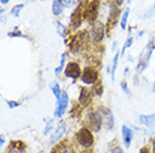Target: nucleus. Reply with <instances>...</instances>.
Returning a JSON list of instances; mask_svg holds the SVG:
<instances>
[{"instance_id": "obj_1", "label": "nucleus", "mask_w": 155, "mask_h": 153, "mask_svg": "<svg viewBox=\"0 0 155 153\" xmlns=\"http://www.w3.org/2000/svg\"><path fill=\"white\" fill-rule=\"evenodd\" d=\"M155 50V37L150 39V42L146 44V46L144 47L143 50L140 52V56H138V61H137V65L135 68V73L137 75L142 74L147 68L150 65V61H151L152 54Z\"/></svg>"}, {"instance_id": "obj_2", "label": "nucleus", "mask_w": 155, "mask_h": 153, "mask_svg": "<svg viewBox=\"0 0 155 153\" xmlns=\"http://www.w3.org/2000/svg\"><path fill=\"white\" fill-rule=\"evenodd\" d=\"M75 140H77L78 144L83 146L84 149H88L90 146L93 145L94 143V136H93V132L90 130L89 127L82 126L80 130L75 133Z\"/></svg>"}, {"instance_id": "obj_3", "label": "nucleus", "mask_w": 155, "mask_h": 153, "mask_svg": "<svg viewBox=\"0 0 155 153\" xmlns=\"http://www.w3.org/2000/svg\"><path fill=\"white\" fill-rule=\"evenodd\" d=\"M87 127L93 133H97L102 127V119L98 111H89L87 114Z\"/></svg>"}, {"instance_id": "obj_4", "label": "nucleus", "mask_w": 155, "mask_h": 153, "mask_svg": "<svg viewBox=\"0 0 155 153\" xmlns=\"http://www.w3.org/2000/svg\"><path fill=\"white\" fill-rule=\"evenodd\" d=\"M97 111L99 112L102 119V126L108 131L113 130L115 127V117H114V113L111 112V110L106 106H100L98 107Z\"/></svg>"}, {"instance_id": "obj_5", "label": "nucleus", "mask_w": 155, "mask_h": 153, "mask_svg": "<svg viewBox=\"0 0 155 153\" xmlns=\"http://www.w3.org/2000/svg\"><path fill=\"white\" fill-rule=\"evenodd\" d=\"M100 2L99 0H92L91 2L87 5V7L83 9V18L87 21L96 23V19L98 17V10H99Z\"/></svg>"}, {"instance_id": "obj_6", "label": "nucleus", "mask_w": 155, "mask_h": 153, "mask_svg": "<svg viewBox=\"0 0 155 153\" xmlns=\"http://www.w3.org/2000/svg\"><path fill=\"white\" fill-rule=\"evenodd\" d=\"M68 106H69V95H68L66 92H63L61 97L56 100L55 110H54V113H53L55 119L62 117L63 115L65 114L66 110H68Z\"/></svg>"}, {"instance_id": "obj_7", "label": "nucleus", "mask_w": 155, "mask_h": 153, "mask_svg": "<svg viewBox=\"0 0 155 153\" xmlns=\"http://www.w3.org/2000/svg\"><path fill=\"white\" fill-rule=\"evenodd\" d=\"M98 72L96 68H93L91 66H87L84 67V69L82 70L81 75V82L85 85H93L98 80Z\"/></svg>"}, {"instance_id": "obj_8", "label": "nucleus", "mask_w": 155, "mask_h": 153, "mask_svg": "<svg viewBox=\"0 0 155 153\" xmlns=\"http://www.w3.org/2000/svg\"><path fill=\"white\" fill-rule=\"evenodd\" d=\"M106 34V27L101 21H96L93 23L92 28H91V39L94 42H100L104 40Z\"/></svg>"}, {"instance_id": "obj_9", "label": "nucleus", "mask_w": 155, "mask_h": 153, "mask_svg": "<svg viewBox=\"0 0 155 153\" xmlns=\"http://www.w3.org/2000/svg\"><path fill=\"white\" fill-rule=\"evenodd\" d=\"M64 75L68 78H71V80H78L79 77H81L82 75V70L81 67L78 63H74V61H70L68 63L64 68Z\"/></svg>"}, {"instance_id": "obj_10", "label": "nucleus", "mask_w": 155, "mask_h": 153, "mask_svg": "<svg viewBox=\"0 0 155 153\" xmlns=\"http://www.w3.org/2000/svg\"><path fill=\"white\" fill-rule=\"evenodd\" d=\"M93 91L88 87H80V94H79V103L82 106H89L93 100Z\"/></svg>"}, {"instance_id": "obj_11", "label": "nucleus", "mask_w": 155, "mask_h": 153, "mask_svg": "<svg viewBox=\"0 0 155 153\" xmlns=\"http://www.w3.org/2000/svg\"><path fill=\"white\" fill-rule=\"evenodd\" d=\"M83 9H82V5L80 4L75 8V10L72 12V16H71V23L70 26L73 28V29H77L82 25V21H83Z\"/></svg>"}, {"instance_id": "obj_12", "label": "nucleus", "mask_w": 155, "mask_h": 153, "mask_svg": "<svg viewBox=\"0 0 155 153\" xmlns=\"http://www.w3.org/2000/svg\"><path fill=\"white\" fill-rule=\"evenodd\" d=\"M134 131L132 127L127 126V125H123L121 126V139H123V143L126 149H129L132 145V142L134 140Z\"/></svg>"}, {"instance_id": "obj_13", "label": "nucleus", "mask_w": 155, "mask_h": 153, "mask_svg": "<svg viewBox=\"0 0 155 153\" xmlns=\"http://www.w3.org/2000/svg\"><path fill=\"white\" fill-rule=\"evenodd\" d=\"M84 35L85 33L80 31L72 38V40L70 42V48L73 53L79 52V50L81 49V47L83 46V44H84Z\"/></svg>"}, {"instance_id": "obj_14", "label": "nucleus", "mask_w": 155, "mask_h": 153, "mask_svg": "<svg viewBox=\"0 0 155 153\" xmlns=\"http://www.w3.org/2000/svg\"><path fill=\"white\" fill-rule=\"evenodd\" d=\"M120 17V10L117 7H113V10H110V15L108 17V21H107V30L110 31L114 29V27L116 26L118 23V19Z\"/></svg>"}, {"instance_id": "obj_15", "label": "nucleus", "mask_w": 155, "mask_h": 153, "mask_svg": "<svg viewBox=\"0 0 155 153\" xmlns=\"http://www.w3.org/2000/svg\"><path fill=\"white\" fill-rule=\"evenodd\" d=\"M138 123L147 129L155 127V113L152 114H142L138 116Z\"/></svg>"}, {"instance_id": "obj_16", "label": "nucleus", "mask_w": 155, "mask_h": 153, "mask_svg": "<svg viewBox=\"0 0 155 153\" xmlns=\"http://www.w3.org/2000/svg\"><path fill=\"white\" fill-rule=\"evenodd\" d=\"M6 153H26V144L23 141H12Z\"/></svg>"}, {"instance_id": "obj_17", "label": "nucleus", "mask_w": 155, "mask_h": 153, "mask_svg": "<svg viewBox=\"0 0 155 153\" xmlns=\"http://www.w3.org/2000/svg\"><path fill=\"white\" fill-rule=\"evenodd\" d=\"M65 131H66L65 125H64V124H60V125L55 129L54 132L52 133V135H51V138H50L51 144H55V143H58V142L63 138V135L65 134Z\"/></svg>"}, {"instance_id": "obj_18", "label": "nucleus", "mask_w": 155, "mask_h": 153, "mask_svg": "<svg viewBox=\"0 0 155 153\" xmlns=\"http://www.w3.org/2000/svg\"><path fill=\"white\" fill-rule=\"evenodd\" d=\"M64 5H63L62 0H54L52 4V12L55 17L62 15V12L64 11Z\"/></svg>"}, {"instance_id": "obj_19", "label": "nucleus", "mask_w": 155, "mask_h": 153, "mask_svg": "<svg viewBox=\"0 0 155 153\" xmlns=\"http://www.w3.org/2000/svg\"><path fill=\"white\" fill-rule=\"evenodd\" d=\"M133 42H134V37L132 36V29H130V27H129L128 36H127V38H126V40H125V42H124V46H123V48H121V52H120V58L124 57L126 50H127L128 48H130V47H132Z\"/></svg>"}, {"instance_id": "obj_20", "label": "nucleus", "mask_w": 155, "mask_h": 153, "mask_svg": "<svg viewBox=\"0 0 155 153\" xmlns=\"http://www.w3.org/2000/svg\"><path fill=\"white\" fill-rule=\"evenodd\" d=\"M119 57H120V52H117L113 58V61H111V70H110V74H111V80H113V82L115 80V75H116V70H117V66H118V61H119Z\"/></svg>"}, {"instance_id": "obj_21", "label": "nucleus", "mask_w": 155, "mask_h": 153, "mask_svg": "<svg viewBox=\"0 0 155 153\" xmlns=\"http://www.w3.org/2000/svg\"><path fill=\"white\" fill-rule=\"evenodd\" d=\"M50 88H51V91H52V93H53V95L55 96V98H56V100L61 97V95H62L63 92L61 91V86H60V84H58V82H53V83H51Z\"/></svg>"}, {"instance_id": "obj_22", "label": "nucleus", "mask_w": 155, "mask_h": 153, "mask_svg": "<svg viewBox=\"0 0 155 153\" xmlns=\"http://www.w3.org/2000/svg\"><path fill=\"white\" fill-rule=\"evenodd\" d=\"M129 14H130V9L127 8V9H125V11L123 12V15H121V17H120V28H121V30H125L126 27H127Z\"/></svg>"}, {"instance_id": "obj_23", "label": "nucleus", "mask_w": 155, "mask_h": 153, "mask_svg": "<svg viewBox=\"0 0 155 153\" xmlns=\"http://www.w3.org/2000/svg\"><path fill=\"white\" fill-rule=\"evenodd\" d=\"M55 27H56V31H58V34L60 35L62 38H65L66 34H68V28H66V27L64 26L61 21H58V20L55 21Z\"/></svg>"}, {"instance_id": "obj_24", "label": "nucleus", "mask_w": 155, "mask_h": 153, "mask_svg": "<svg viewBox=\"0 0 155 153\" xmlns=\"http://www.w3.org/2000/svg\"><path fill=\"white\" fill-rule=\"evenodd\" d=\"M65 64H66V54L63 53L62 55H61V61H60V64H58V66L55 68V70H54L55 75H58V74L62 72L63 69L65 68V66H66Z\"/></svg>"}, {"instance_id": "obj_25", "label": "nucleus", "mask_w": 155, "mask_h": 153, "mask_svg": "<svg viewBox=\"0 0 155 153\" xmlns=\"http://www.w3.org/2000/svg\"><path fill=\"white\" fill-rule=\"evenodd\" d=\"M93 93L96 94L97 96H101L102 95V93H104V86H102V83H101V80H98L94 84H93V88H92Z\"/></svg>"}, {"instance_id": "obj_26", "label": "nucleus", "mask_w": 155, "mask_h": 153, "mask_svg": "<svg viewBox=\"0 0 155 153\" xmlns=\"http://www.w3.org/2000/svg\"><path fill=\"white\" fill-rule=\"evenodd\" d=\"M8 36L10 37V38H26L28 39L27 36H25V35L21 33V31L16 27L15 29H14V31H10V33H8Z\"/></svg>"}, {"instance_id": "obj_27", "label": "nucleus", "mask_w": 155, "mask_h": 153, "mask_svg": "<svg viewBox=\"0 0 155 153\" xmlns=\"http://www.w3.org/2000/svg\"><path fill=\"white\" fill-rule=\"evenodd\" d=\"M24 8V5L23 4H18V5H15L14 7H12V11H10V14H12L14 17H19L20 15V11H21V9Z\"/></svg>"}, {"instance_id": "obj_28", "label": "nucleus", "mask_w": 155, "mask_h": 153, "mask_svg": "<svg viewBox=\"0 0 155 153\" xmlns=\"http://www.w3.org/2000/svg\"><path fill=\"white\" fill-rule=\"evenodd\" d=\"M120 88L123 89V92H124L125 94H126V96H127V97H129V98L132 97V92L129 91V87H128L127 82H126L125 80L120 82Z\"/></svg>"}, {"instance_id": "obj_29", "label": "nucleus", "mask_w": 155, "mask_h": 153, "mask_svg": "<svg viewBox=\"0 0 155 153\" xmlns=\"http://www.w3.org/2000/svg\"><path fill=\"white\" fill-rule=\"evenodd\" d=\"M6 104H7L8 108H12V110L20 106L19 102H17V101H15V100H6Z\"/></svg>"}, {"instance_id": "obj_30", "label": "nucleus", "mask_w": 155, "mask_h": 153, "mask_svg": "<svg viewBox=\"0 0 155 153\" xmlns=\"http://www.w3.org/2000/svg\"><path fill=\"white\" fill-rule=\"evenodd\" d=\"M155 17V7L153 9H150L147 11L142 15V19H150V18H153Z\"/></svg>"}, {"instance_id": "obj_31", "label": "nucleus", "mask_w": 155, "mask_h": 153, "mask_svg": "<svg viewBox=\"0 0 155 153\" xmlns=\"http://www.w3.org/2000/svg\"><path fill=\"white\" fill-rule=\"evenodd\" d=\"M53 126H54V121H53V120H50V121H48V123L46 124V126H45V129H44V131H43V133H44V135H47V133L52 131Z\"/></svg>"}, {"instance_id": "obj_32", "label": "nucleus", "mask_w": 155, "mask_h": 153, "mask_svg": "<svg viewBox=\"0 0 155 153\" xmlns=\"http://www.w3.org/2000/svg\"><path fill=\"white\" fill-rule=\"evenodd\" d=\"M110 153H125V152H124V149H123L121 146L116 145V146H114L113 149L110 150Z\"/></svg>"}, {"instance_id": "obj_33", "label": "nucleus", "mask_w": 155, "mask_h": 153, "mask_svg": "<svg viewBox=\"0 0 155 153\" xmlns=\"http://www.w3.org/2000/svg\"><path fill=\"white\" fill-rule=\"evenodd\" d=\"M62 2L64 5V7L70 8L74 5V0H62Z\"/></svg>"}, {"instance_id": "obj_34", "label": "nucleus", "mask_w": 155, "mask_h": 153, "mask_svg": "<svg viewBox=\"0 0 155 153\" xmlns=\"http://www.w3.org/2000/svg\"><path fill=\"white\" fill-rule=\"evenodd\" d=\"M138 153H151V151H150V149H148L147 146H142L140 149V151H138Z\"/></svg>"}, {"instance_id": "obj_35", "label": "nucleus", "mask_w": 155, "mask_h": 153, "mask_svg": "<svg viewBox=\"0 0 155 153\" xmlns=\"http://www.w3.org/2000/svg\"><path fill=\"white\" fill-rule=\"evenodd\" d=\"M4 144H5V138H4V134H1V135H0V146L2 148Z\"/></svg>"}, {"instance_id": "obj_36", "label": "nucleus", "mask_w": 155, "mask_h": 153, "mask_svg": "<svg viewBox=\"0 0 155 153\" xmlns=\"http://www.w3.org/2000/svg\"><path fill=\"white\" fill-rule=\"evenodd\" d=\"M117 45H118V42H113V47H111V50H113V52H115V50H116Z\"/></svg>"}, {"instance_id": "obj_37", "label": "nucleus", "mask_w": 155, "mask_h": 153, "mask_svg": "<svg viewBox=\"0 0 155 153\" xmlns=\"http://www.w3.org/2000/svg\"><path fill=\"white\" fill-rule=\"evenodd\" d=\"M152 153H155V138L153 140V143H152Z\"/></svg>"}, {"instance_id": "obj_38", "label": "nucleus", "mask_w": 155, "mask_h": 153, "mask_svg": "<svg viewBox=\"0 0 155 153\" xmlns=\"http://www.w3.org/2000/svg\"><path fill=\"white\" fill-rule=\"evenodd\" d=\"M123 2H124V0H116L117 7H119V6H121V5H123Z\"/></svg>"}, {"instance_id": "obj_39", "label": "nucleus", "mask_w": 155, "mask_h": 153, "mask_svg": "<svg viewBox=\"0 0 155 153\" xmlns=\"http://www.w3.org/2000/svg\"><path fill=\"white\" fill-rule=\"evenodd\" d=\"M9 1H10V0H0V2H1L2 5H7Z\"/></svg>"}, {"instance_id": "obj_40", "label": "nucleus", "mask_w": 155, "mask_h": 153, "mask_svg": "<svg viewBox=\"0 0 155 153\" xmlns=\"http://www.w3.org/2000/svg\"><path fill=\"white\" fill-rule=\"evenodd\" d=\"M152 93H155V82L152 85Z\"/></svg>"}, {"instance_id": "obj_41", "label": "nucleus", "mask_w": 155, "mask_h": 153, "mask_svg": "<svg viewBox=\"0 0 155 153\" xmlns=\"http://www.w3.org/2000/svg\"><path fill=\"white\" fill-rule=\"evenodd\" d=\"M127 2L128 4H130V2H132V0H127Z\"/></svg>"}, {"instance_id": "obj_42", "label": "nucleus", "mask_w": 155, "mask_h": 153, "mask_svg": "<svg viewBox=\"0 0 155 153\" xmlns=\"http://www.w3.org/2000/svg\"><path fill=\"white\" fill-rule=\"evenodd\" d=\"M154 7H155V4H154Z\"/></svg>"}, {"instance_id": "obj_43", "label": "nucleus", "mask_w": 155, "mask_h": 153, "mask_svg": "<svg viewBox=\"0 0 155 153\" xmlns=\"http://www.w3.org/2000/svg\"><path fill=\"white\" fill-rule=\"evenodd\" d=\"M108 1H110V0H108Z\"/></svg>"}]
</instances>
